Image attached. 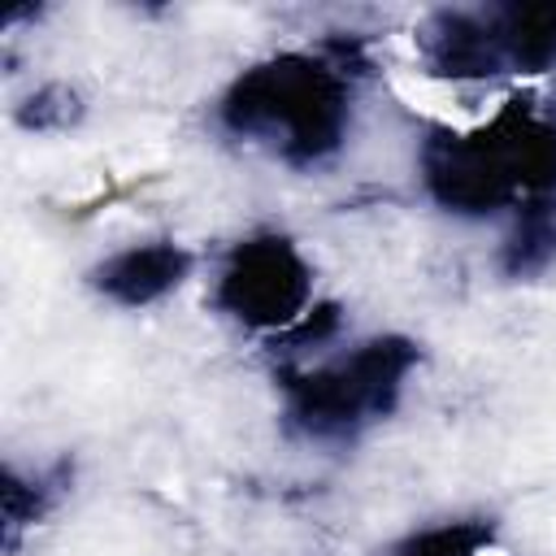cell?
Here are the masks:
<instances>
[{"label":"cell","instance_id":"1","mask_svg":"<svg viewBox=\"0 0 556 556\" xmlns=\"http://www.w3.org/2000/svg\"><path fill=\"white\" fill-rule=\"evenodd\" d=\"M361 74L365 52L356 39L265 52L235 70L213 96V130L295 174L326 169L352 139Z\"/></svg>","mask_w":556,"mask_h":556},{"label":"cell","instance_id":"2","mask_svg":"<svg viewBox=\"0 0 556 556\" xmlns=\"http://www.w3.org/2000/svg\"><path fill=\"white\" fill-rule=\"evenodd\" d=\"M417 182L439 213L478 226L556 208V113L508 96L482 122H434L417 139Z\"/></svg>","mask_w":556,"mask_h":556},{"label":"cell","instance_id":"3","mask_svg":"<svg viewBox=\"0 0 556 556\" xmlns=\"http://www.w3.org/2000/svg\"><path fill=\"white\" fill-rule=\"evenodd\" d=\"M421 361V343L404 330H378L313 361H287L274 369L282 430L308 447H352L400 413Z\"/></svg>","mask_w":556,"mask_h":556},{"label":"cell","instance_id":"4","mask_svg":"<svg viewBox=\"0 0 556 556\" xmlns=\"http://www.w3.org/2000/svg\"><path fill=\"white\" fill-rule=\"evenodd\" d=\"M208 304L243 334L282 339L317 304V265L295 235L256 226L226 243L208 278Z\"/></svg>","mask_w":556,"mask_h":556},{"label":"cell","instance_id":"5","mask_svg":"<svg viewBox=\"0 0 556 556\" xmlns=\"http://www.w3.org/2000/svg\"><path fill=\"white\" fill-rule=\"evenodd\" d=\"M200 269V252L174 235H143L96 256L83 274L87 291L122 313H143L178 295Z\"/></svg>","mask_w":556,"mask_h":556},{"label":"cell","instance_id":"6","mask_svg":"<svg viewBox=\"0 0 556 556\" xmlns=\"http://www.w3.org/2000/svg\"><path fill=\"white\" fill-rule=\"evenodd\" d=\"M413 48L421 70L452 87L508 78L486 4H443L421 13V22L413 26Z\"/></svg>","mask_w":556,"mask_h":556},{"label":"cell","instance_id":"7","mask_svg":"<svg viewBox=\"0 0 556 556\" xmlns=\"http://www.w3.org/2000/svg\"><path fill=\"white\" fill-rule=\"evenodd\" d=\"M74 491V465L70 456L52 460H4L0 473V547L4 556H17L22 543L61 508V500Z\"/></svg>","mask_w":556,"mask_h":556},{"label":"cell","instance_id":"8","mask_svg":"<svg viewBox=\"0 0 556 556\" xmlns=\"http://www.w3.org/2000/svg\"><path fill=\"white\" fill-rule=\"evenodd\" d=\"M508 78H543L556 70V0L486 4Z\"/></svg>","mask_w":556,"mask_h":556},{"label":"cell","instance_id":"9","mask_svg":"<svg viewBox=\"0 0 556 556\" xmlns=\"http://www.w3.org/2000/svg\"><path fill=\"white\" fill-rule=\"evenodd\" d=\"M500 552V521L486 513L439 517L387 539L369 556H495Z\"/></svg>","mask_w":556,"mask_h":556},{"label":"cell","instance_id":"10","mask_svg":"<svg viewBox=\"0 0 556 556\" xmlns=\"http://www.w3.org/2000/svg\"><path fill=\"white\" fill-rule=\"evenodd\" d=\"M552 265H556V208L521 213L517 222H508L500 239L504 278H539Z\"/></svg>","mask_w":556,"mask_h":556},{"label":"cell","instance_id":"11","mask_svg":"<svg viewBox=\"0 0 556 556\" xmlns=\"http://www.w3.org/2000/svg\"><path fill=\"white\" fill-rule=\"evenodd\" d=\"M87 117V100L74 83L48 78L13 104V126L26 135H65Z\"/></svg>","mask_w":556,"mask_h":556}]
</instances>
